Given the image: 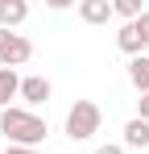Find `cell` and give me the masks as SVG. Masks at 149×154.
Here are the masks:
<instances>
[{"mask_svg": "<svg viewBox=\"0 0 149 154\" xmlns=\"http://www.w3.org/2000/svg\"><path fill=\"white\" fill-rule=\"evenodd\" d=\"M133 29H137V38H141V42L149 46V13H141V17L133 21Z\"/></svg>", "mask_w": 149, "mask_h": 154, "instance_id": "7c38bea8", "label": "cell"}, {"mask_svg": "<svg viewBox=\"0 0 149 154\" xmlns=\"http://www.w3.org/2000/svg\"><path fill=\"white\" fill-rule=\"evenodd\" d=\"M112 13H116V17H124V21L133 25V21L145 13V8H141V0H112Z\"/></svg>", "mask_w": 149, "mask_h": 154, "instance_id": "8fae6325", "label": "cell"}, {"mask_svg": "<svg viewBox=\"0 0 149 154\" xmlns=\"http://www.w3.org/2000/svg\"><path fill=\"white\" fill-rule=\"evenodd\" d=\"M50 92H54V88H50V79H42V75H25L21 79V100L25 104H46Z\"/></svg>", "mask_w": 149, "mask_h": 154, "instance_id": "277c9868", "label": "cell"}, {"mask_svg": "<svg viewBox=\"0 0 149 154\" xmlns=\"http://www.w3.org/2000/svg\"><path fill=\"white\" fill-rule=\"evenodd\" d=\"M116 46H120L124 54H133V58H137V54L145 50V42H141V38H137V29H133V25H124L120 33H116Z\"/></svg>", "mask_w": 149, "mask_h": 154, "instance_id": "30bf717a", "label": "cell"}, {"mask_svg": "<svg viewBox=\"0 0 149 154\" xmlns=\"http://www.w3.org/2000/svg\"><path fill=\"white\" fill-rule=\"evenodd\" d=\"M128 79H133V88L149 96V54H137L133 63H128Z\"/></svg>", "mask_w": 149, "mask_h": 154, "instance_id": "9c48e42d", "label": "cell"}, {"mask_svg": "<svg viewBox=\"0 0 149 154\" xmlns=\"http://www.w3.org/2000/svg\"><path fill=\"white\" fill-rule=\"evenodd\" d=\"M99 121H104V112H99L95 100H74V108L66 112V137L87 142L91 133H99Z\"/></svg>", "mask_w": 149, "mask_h": 154, "instance_id": "7a4b0ae2", "label": "cell"}, {"mask_svg": "<svg viewBox=\"0 0 149 154\" xmlns=\"http://www.w3.org/2000/svg\"><path fill=\"white\" fill-rule=\"evenodd\" d=\"M13 96H21V75H17L13 67H0V112L8 108Z\"/></svg>", "mask_w": 149, "mask_h": 154, "instance_id": "ba28073f", "label": "cell"}, {"mask_svg": "<svg viewBox=\"0 0 149 154\" xmlns=\"http://www.w3.org/2000/svg\"><path fill=\"white\" fill-rule=\"evenodd\" d=\"M137 104H141V121H149V96H141Z\"/></svg>", "mask_w": 149, "mask_h": 154, "instance_id": "5bb4252c", "label": "cell"}, {"mask_svg": "<svg viewBox=\"0 0 149 154\" xmlns=\"http://www.w3.org/2000/svg\"><path fill=\"white\" fill-rule=\"evenodd\" d=\"M29 17V4L25 0H0V29H13Z\"/></svg>", "mask_w": 149, "mask_h": 154, "instance_id": "52a82bcc", "label": "cell"}, {"mask_svg": "<svg viewBox=\"0 0 149 154\" xmlns=\"http://www.w3.org/2000/svg\"><path fill=\"white\" fill-rule=\"evenodd\" d=\"M95 154H124V146H112V142H108V146H99Z\"/></svg>", "mask_w": 149, "mask_h": 154, "instance_id": "4fadbf2b", "label": "cell"}, {"mask_svg": "<svg viewBox=\"0 0 149 154\" xmlns=\"http://www.w3.org/2000/svg\"><path fill=\"white\" fill-rule=\"evenodd\" d=\"M0 133L13 142V146H25V150H33L37 142H46V117H37V112H29V108H4L0 112Z\"/></svg>", "mask_w": 149, "mask_h": 154, "instance_id": "6da1fadb", "label": "cell"}, {"mask_svg": "<svg viewBox=\"0 0 149 154\" xmlns=\"http://www.w3.org/2000/svg\"><path fill=\"white\" fill-rule=\"evenodd\" d=\"M124 146H128V150H145L149 146V121H141V117H133V121H128V125H124Z\"/></svg>", "mask_w": 149, "mask_h": 154, "instance_id": "8992f818", "label": "cell"}, {"mask_svg": "<svg viewBox=\"0 0 149 154\" xmlns=\"http://www.w3.org/2000/svg\"><path fill=\"white\" fill-rule=\"evenodd\" d=\"M8 154H37V150H25V146H8Z\"/></svg>", "mask_w": 149, "mask_h": 154, "instance_id": "9a60e30c", "label": "cell"}, {"mask_svg": "<svg viewBox=\"0 0 149 154\" xmlns=\"http://www.w3.org/2000/svg\"><path fill=\"white\" fill-rule=\"evenodd\" d=\"M33 58V42L29 38H21V33H8V29H0V67H21V63H29Z\"/></svg>", "mask_w": 149, "mask_h": 154, "instance_id": "3957f363", "label": "cell"}, {"mask_svg": "<svg viewBox=\"0 0 149 154\" xmlns=\"http://www.w3.org/2000/svg\"><path fill=\"white\" fill-rule=\"evenodd\" d=\"M79 17H83L87 25H108L116 13H112V0H83V4H79Z\"/></svg>", "mask_w": 149, "mask_h": 154, "instance_id": "5b68a950", "label": "cell"}]
</instances>
